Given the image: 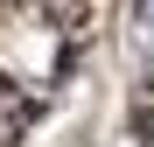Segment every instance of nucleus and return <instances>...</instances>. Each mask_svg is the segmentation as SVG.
<instances>
[{
    "label": "nucleus",
    "mask_w": 154,
    "mask_h": 147,
    "mask_svg": "<svg viewBox=\"0 0 154 147\" xmlns=\"http://www.w3.org/2000/svg\"><path fill=\"white\" fill-rule=\"evenodd\" d=\"M140 140H154V105H147V112H140Z\"/></svg>",
    "instance_id": "f257e3e1"
}]
</instances>
